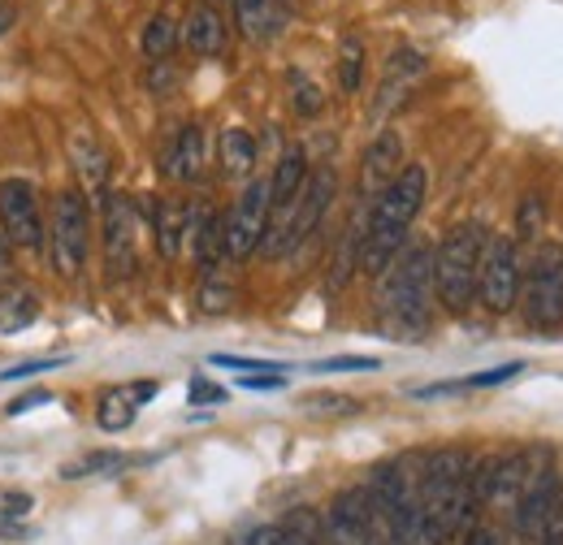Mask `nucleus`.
<instances>
[{
    "mask_svg": "<svg viewBox=\"0 0 563 545\" xmlns=\"http://www.w3.org/2000/svg\"><path fill=\"white\" fill-rule=\"evenodd\" d=\"M473 464L477 455L451 446V451H433L421 459V537L424 545L455 542L477 511L473 498Z\"/></svg>",
    "mask_w": 563,
    "mask_h": 545,
    "instance_id": "f257e3e1",
    "label": "nucleus"
},
{
    "mask_svg": "<svg viewBox=\"0 0 563 545\" xmlns=\"http://www.w3.org/2000/svg\"><path fill=\"white\" fill-rule=\"evenodd\" d=\"M424 187H429L424 165H404L399 178L368 204V221L360 230V260H355L368 277H382L390 269V260L408 247L412 221L421 216Z\"/></svg>",
    "mask_w": 563,
    "mask_h": 545,
    "instance_id": "f03ea898",
    "label": "nucleus"
},
{
    "mask_svg": "<svg viewBox=\"0 0 563 545\" xmlns=\"http://www.w3.org/2000/svg\"><path fill=\"white\" fill-rule=\"evenodd\" d=\"M429 303H433V252L417 243V247H404L390 260V269L382 272L377 316L390 334L417 342L429 330Z\"/></svg>",
    "mask_w": 563,
    "mask_h": 545,
    "instance_id": "7ed1b4c3",
    "label": "nucleus"
},
{
    "mask_svg": "<svg viewBox=\"0 0 563 545\" xmlns=\"http://www.w3.org/2000/svg\"><path fill=\"white\" fill-rule=\"evenodd\" d=\"M486 238H490V230L482 221H464L433 252V294L455 316L468 312L477 299V269H482Z\"/></svg>",
    "mask_w": 563,
    "mask_h": 545,
    "instance_id": "20e7f679",
    "label": "nucleus"
},
{
    "mask_svg": "<svg viewBox=\"0 0 563 545\" xmlns=\"http://www.w3.org/2000/svg\"><path fill=\"white\" fill-rule=\"evenodd\" d=\"M330 200H334V169L308 174V182L299 187V196L286 208H278V212H269V230H265L261 252H265V256H290V252L321 225Z\"/></svg>",
    "mask_w": 563,
    "mask_h": 545,
    "instance_id": "39448f33",
    "label": "nucleus"
},
{
    "mask_svg": "<svg viewBox=\"0 0 563 545\" xmlns=\"http://www.w3.org/2000/svg\"><path fill=\"white\" fill-rule=\"evenodd\" d=\"M529 330L551 334L563 325V247L560 243H542L529 260V269L520 272V299Z\"/></svg>",
    "mask_w": 563,
    "mask_h": 545,
    "instance_id": "423d86ee",
    "label": "nucleus"
},
{
    "mask_svg": "<svg viewBox=\"0 0 563 545\" xmlns=\"http://www.w3.org/2000/svg\"><path fill=\"white\" fill-rule=\"evenodd\" d=\"M91 247V208L82 191H62L53 200V225H48V256L62 277H78Z\"/></svg>",
    "mask_w": 563,
    "mask_h": 545,
    "instance_id": "0eeeda50",
    "label": "nucleus"
},
{
    "mask_svg": "<svg viewBox=\"0 0 563 545\" xmlns=\"http://www.w3.org/2000/svg\"><path fill=\"white\" fill-rule=\"evenodd\" d=\"M269 212H274V200H269V178H252V182L243 187V196L234 200L230 216L221 221L225 256H230V260H247L252 252H261L265 230H269Z\"/></svg>",
    "mask_w": 563,
    "mask_h": 545,
    "instance_id": "6e6552de",
    "label": "nucleus"
},
{
    "mask_svg": "<svg viewBox=\"0 0 563 545\" xmlns=\"http://www.w3.org/2000/svg\"><path fill=\"white\" fill-rule=\"evenodd\" d=\"M520 247L507 238V234H490L486 238V252H482V269H477V294L482 303L490 308L494 316L511 312L516 299H520Z\"/></svg>",
    "mask_w": 563,
    "mask_h": 545,
    "instance_id": "1a4fd4ad",
    "label": "nucleus"
},
{
    "mask_svg": "<svg viewBox=\"0 0 563 545\" xmlns=\"http://www.w3.org/2000/svg\"><path fill=\"white\" fill-rule=\"evenodd\" d=\"M100 230H104V265L109 277H131L140 265V252H135V238H140V216L135 204L118 191H104V204H100Z\"/></svg>",
    "mask_w": 563,
    "mask_h": 545,
    "instance_id": "9d476101",
    "label": "nucleus"
},
{
    "mask_svg": "<svg viewBox=\"0 0 563 545\" xmlns=\"http://www.w3.org/2000/svg\"><path fill=\"white\" fill-rule=\"evenodd\" d=\"M0 230H4L9 247H40L44 243L40 191L26 178H4L0 182Z\"/></svg>",
    "mask_w": 563,
    "mask_h": 545,
    "instance_id": "9b49d317",
    "label": "nucleus"
},
{
    "mask_svg": "<svg viewBox=\"0 0 563 545\" xmlns=\"http://www.w3.org/2000/svg\"><path fill=\"white\" fill-rule=\"evenodd\" d=\"M424 74V53L417 48H395L390 53V62L382 69V82H377V96H373V122H382V118H390L408 96H412V87L421 82Z\"/></svg>",
    "mask_w": 563,
    "mask_h": 545,
    "instance_id": "f8f14e48",
    "label": "nucleus"
},
{
    "mask_svg": "<svg viewBox=\"0 0 563 545\" xmlns=\"http://www.w3.org/2000/svg\"><path fill=\"white\" fill-rule=\"evenodd\" d=\"M404 169V138L395 131H382V135L368 143L364 160H360V200H377Z\"/></svg>",
    "mask_w": 563,
    "mask_h": 545,
    "instance_id": "ddd939ff",
    "label": "nucleus"
},
{
    "mask_svg": "<svg viewBox=\"0 0 563 545\" xmlns=\"http://www.w3.org/2000/svg\"><path fill=\"white\" fill-rule=\"evenodd\" d=\"M205 156H209L205 126L187 122L178 135L165 143V152H161V174L174 178V182H196V178L205 174Z\"/></svg>",
    "mask_w": 563,
    "mask_h": 545,
    "instance_id": "4468645a",
    "label": "nucleus"
},
{
    "mask_svg": "<svg viewBox=\"0 0 563 545\" xmlns=\"http://www.w3.org/2000/svg\"><path fill=\"white\" fill-rule=\"evenodd\" d=\"M225 18L212 9V4H191L187 18L178 22V44L191 53V57H221L225 53Z\"/></svg>",
    "mask_w": 563,
    "mask_h": 545,
    "instance_id": "2eb2a0df",
    "label": "nucleus"
},
{
    "mask_svg": "<svg viewBox=\"0 0 563 545\" xmlns=\"http://www.w3.org/2000/svg\"><path fill=\"white\" fill-rule=\"evenodd\" d=\"M234 22H239L243 40L274 44L286 26V4L282 0H234Z\"/></svg>",
    "mask_w": 563,
    "mask_h": 545,
    "instance_id": "dca6fc26",
    "label": "nucleus"
},
{
    "mask_svg": "<svg viewBox=\"0 0 563 545\" xmlns=\"http://www.w3.org/2000/svg\"><path fill=\"white\" fill-rule=\"evenodd\" d=\"M152 230H156V247L165 260H178L183 252V238L191 230V208L178 204V200H161L152 208Z\"/></svg>",
    "mask_w": 563,
    "mask_h": 545,
    "instance_id": "f3484780",
    "label": "nucleus"
},
{
    "mask_svg": "<svg viewBox=\"0 0 563 545\" xmlns=\"http://www.w3.org/2000/svg\"><path fill=\"white\" fill-rule=\"evenodd\" d=\"M187 238L196 243V265L205 272V281L217 277V265L225 260V234H221V221L212 212H191V230Z\"/></svg>",
    "mask_w": 563,
    "mask_h": 545,
    "instance_id": "a211bd4d",
    "label": "nucleus"
},
{
    "mask_svg": "<svg viewBox=\"0 0 563 545\" xmlns=\"http://www.w3.org/2000/svg\"><path fill=\"white\" fill-rule=\"evenodd\" d=\"M217 160H221V174L225 178H252L256 169V138L247 135L243 126H230L217 138Z\"/></svg>",
    "mask_w": 563,
    "mask_h": 545,
    "instance_id": "6ab92c4d",
    "label": "nucleus"
},
{
    "mask_svg": "<svg viewBox=\"0 0 563 545\" xmlns=\"http://www.w3.org/2000/svg\"><path fill=\"white\" fill-rule=\"evenodd\" d=\"M308 182V156H303V147H286L282 152V160L274 165V178H269V200H274V212L286 208L295 196H299V187Z\"/></svg>",
    "mask_w": 563,
    "mask_h": 545,
    "instance_id": "aec40b11",
    "label": "nucleus"
},
{
    "mask_svg": "<svg viewBox=\"0 0 563 545\" xmlns=\"http://www.w3.org/2000/svg\"><path fill=\"white\" fill-rule=\"evenodd\" d=\"M40 321V299L26 286H4L0 290V334H22Z\"/></svg>",
    "mask_w": 563,
    "mask_h": 545,
    "instance_id": "412c9836",
    "label": "nucleus"
},
{
    "mask_svg": "<svg viewBox=\"0 0 563 545\" xmlns=\"http://www.w3.org/2000/svg\"><path fill=\"white\" fill-rule=\"evenodd\" d=\"M70 152H74V169H78L82 187H87L91 196H100V191H104V182H109V160H104V152L96 147V138L74 135Z\"/></svg>",
    "mask_w": 563,
    "mask_h": 545,
    "instance_id": "4be33fe9",
    "label": "nucleus"
},
{
    "mask_svg": "<svg viewBox=\"0 0 563 545\" xmlns=\"http://www.w3.org/2000/svg\"><path fill=\"white\" fill-rule=\"evenodd\" d=\"M143 57L156 66V62H169L174 57V48H178V22L169 18V13H156V18H147V26H143Z\"/></svg>",
    "mask_w": 563,
    "mask_h": 545,
    "instance_id": "5701e85b",
    "label": "nucleus"
},
{
    "mask_svg": "<svg viewBox=\"0 0 563 545\" xmlns=\"http://www.w3.org/2000/svg\"><path fill=\"white\" fill-rule=\"evenodd\" d=\"M282 545H325V515L312 507H299L282 520Z\"/></svg>",
    "mask_w": 563,
    "mask_h": 545,
    "instance_id": "b1692460",
    "label": "nucleus"
},
{
    "mask_svg": "<svg viewBox=\"0 0 563 545\" xmlns=\"http://www.w3.org/2000/svg\"><path fill=\"white\" fill-rule=\"evenodd\" d=\"M135 415H140V403L131 399V390H109V394L100 399V411H96V420H100L104 433H122V429H131Z\"/></svg>",
    "mask_w": 563,
    "mask_h": 545,
    "instance_id": "393cba45",
    "label": "nucleus"
},
{
    "mask_svg": "<svg viewBox=\"0 0 563 545\" xmlns=\"http://www.w3.org/2000/svg\"><path fill=\"white\" fill-rule=\"evenodd\" d=\"M360 74H364V44L360 40H343V53H339V82L343 91H360Z\"/></svg>",
    "mask_w": 563,
    "mask_h": 545,
    "instance_id": "a878e982",
    "label": "nucleus"
},
{
    "mask_svg": "<svg viewBox=\"0 0 563 545\" xmlns=\"http://www.w3.org/2000/svg\"><path fill=\"white\" fill-rule=\"evenodd\" d=\"M290 104H295L299 118H317L325 100H321V87L317 82H308L303 74H290Z\"/></svg>",
    "mask_w": 563,
    "mask_h": 545,
    "instance_id": "bb28decb",
    "label": "nucleus"
},
{
    "mask_svg": "<svg viewBox=\"0 0 563 545\" xmlns=\"http://www.w3.org/2000/svg\"><path fill=\"white\" fill-rule=\"evenodd\" d=\"M377 359L373 355H334V359H321L312 372H373Z\"/></svg>",
    "mask_w": 563,
    "mask_h": 545,
    "instance_id": "cd10ccee",
    "label": "nucleus"
},
{
    "mask_svg": "<svg viewBox=\"0 0 563 545\" xmlns=\"http://www.w3.org/2000/svg\"><path fill=\"white\" fill-rule=\"evenodd\" d=\"M516 372H525V364H498V368H490V372L464 377V381H460V390H486V386H503V381H511Z\"/></svg>",
    "mask_w": 563,
    "mask_h": 545,
    "instance_id": "c85d7f7f",
    "label": "nucleus"
},
{
    "mask_svg": "<svg viewBox=\"0 0 563 545\" xmlns=\"http://www.w3.org/2000/svg\"><path fill=\"white\" fill-rule=\"evenodd\" d=\"M62 364H66V355H57V359H31V364H13V368H4V372H0V381H31V377L53 372V368H62Z\"/></svg>",
    "mask_w": 563,
    "mask_h": 545,
    "instance_id": "c756f323",
    "label": "nucleus"
},
{
    "mask_svg": "<svg viewBox=\"0 0 563 545\" xmlns=\"http://www.w3.org/2000/svg\"><path fill=\"white\" fill-rule=\"evenodd\" d=\"M217 368H239V372H282L274 359H252V355H212Z\"/></svg>",
    "mask_w": 563,
    "mask_h": 545,
    "instance_id": "7c9ffc66",
    "label": "nucleus"
},
{
    "mask_svg": "<svg viewBox=\"0 0 563 545\" xmlns=\"http://www.w3.org/2000/svg\"><path fill=\"white\" fill-rule=\"evenodd\" d=\"M303 408L330 411V415H352V411H360V403H355V399H343V394H317V399H308Z\"/></svg>",
    "mask_w": 563,
    "mask_h": 545,
    "instance_id": "2f4dec72",
    "label": "nucleus"
},
{
    "mask_svg": "<svg viewBox=\"0 0 563 545\" xmlns=\"http://www.w3.org/2000/svg\"><path fill=\"white\" fill-rule=\"evenodd\" d=\"M187 399H191V408H200V403H225V390L205 381V377H196V381L187 386Z\"/></svg>",
    "mask_w": 563,
    "mask_h": 545,
    "instance_id": "473e14b6",
    "label": "nucleus"
},
{
    "mask_svg": "<svg viewBox=\"0 0 563 545\" xmlns=\"http://www.w3.org/2000/svg\"><path fill=\"white\" fill-rule=\"evenodd\" d=\"M200 303H205V312H225V308H230V286L205 281V290H200Z\"/></svg>",
    "mask_w": 563,
    "mask_h": 545,
    "instance_id": "72a5a7b5",
    "label": "nucleus"
},
{
    "mask_svg": "<svg viewBox=\"0 0 563 545\" xmlns=\"http://www.w3.org/2000/svg\"><path fill=\"white\" fill-rule=\"evenodd\" d=\"M538 545H563V507H560V502H555L551 520L542 524V533H538Z\"/></svg>",
    "mask_w": 563,
    "mask_h": 545,
    "instance_id": "f704fd0d",
    "label": "nucleus"
},
{
    "mask_svg": "<svg viewBox=\"0 0 563 545\" xmlns=\"http://www.w3.org/2000/svg\"><path fill=\"white\" fill-rule=\"evenodd\" d=\"M239 386H243V390H282L286 377H282V372H261V377L247 372V377H239Z\"/></svg>",
    "mask_w": 563,
    "mask_h": 545,
    "instance_id": "c9c22d12",
    "label": "nucleus"
},
{
    "mask_svg": "<svg viewBox=\"0 0 563 545\" xmlns=\"http://www.w3.org/2000/svg\"><path fill=\"white\" fill-rule=\"evenodd\" d=\"M239 545H282V524H261V529H252Z\"/></svg>",
    "mask_w": 563,
    "mask_h": 545,
    "instance_id": "e433bc0d",
    "label": "nucleus"
},
{
    "mask_svg": "<svg viewBox=\"0 0 563 545\" xmlns=\"http://www.w3.org/2000/svg\"><path fill=\"white\" fill-rule=\"evenodd\" d=\"M40 403H48V390H31V394H22V399H13L9 403V415H26V411H35Z\"/></svg>",
    "mask_w": 563,
    "mask_h": 545,
    "instance_id": "4c0bfd02",
    "label": "nucleus"
},
{
    "mask_svg": "<svg viewBox=\"0 0 563 545\" xmlns=\"http://www.w3.org/2000/svg\"><path fill=\"white\" fill-rule=\"evenodd\" d=\"M542 216V204L538 200H525V212H520V238H533V221Z\"/></svg>",
    "mask_w": 563,
    "mask_h": 545,
    "instance_id": "58836bf2",
    "label": "nucleus"
},
{
    "mask_svg": "<svg viewBox=\"0 0 563 545\" xmlns=\"http://www.w3.org/2000/svg\"><path fill=\"white\" fill-rule=\"evenodd\" d=\"M460 545H498V542H494V533L486 529V524H468V529H464V542Z\"/></svg>",
    "mask_w": 563,
    "mask_h": 545,
    "instance_id": "ea45409f",
    "label": "nucleus"
},
{
    "mask_svg": "<svg viewBox=\"0 0 563 545\" xmlns=\"http://www.w3.org/2000/svg\"><path fill=\"white\" fill-rule=\"evenodd\" d=\"M9 26H13V9H9V4H0V35H4Z\"/></svg>",
    "mask_w": 563,
    "mask_h": 545,
    "instance_id": "a19ab883",
    "label": "nucleus"
},
{
    "mask_svg": "<svg viewBox=\"0 0 563 545\" xmlns=\"http://www.w3.org/2000/svg\"><path fill=\"white\" fill-rule=\"evenodd\" d=\"M200 4H212V9H217V4H221V0H200Z\"/></svg>",
    "mask_w": 563,
    "mask_h": 545,
    "instance_id": "79ce46f5",
    "label": "nucleus"
}]
</instances>
